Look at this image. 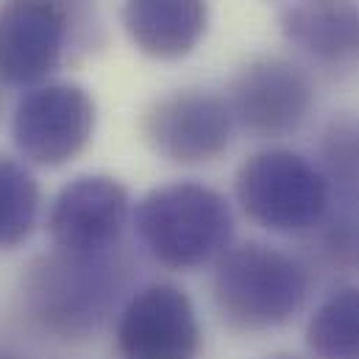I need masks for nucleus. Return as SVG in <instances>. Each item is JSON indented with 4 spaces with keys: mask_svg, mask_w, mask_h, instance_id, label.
<instances>
[{
    "mask_svg": "<svg viewBox=\"0 0 359 359\" xmlns=\"http://www.w3.org/2000/svg\"><path fill=\"white\" fill-rule=\"evenodd\" d=\"M73 17L62 0H0V84L39 87L65 62Z\"/></svg>",
    "mask_w": 359,
    "mask_h": 359,
    "instance_id": "obj_8",
    "label": "nucleus"
},
{
    "mask_svg": "<svg viewBox=\"0 0 359 359\" xmlns=\"http://www.w3.org/2000/svg\"><path fill=\"white\" fill-rule=\"evenodd\" d=\"M315 243L323 265L357 276L359 273V195L332 192L329 212L315 229Z\"/></svg>",
    "mask_w": 359,
    "mask_h": 359,
    "instance_id": "obj_15",
    "label": "nucleus"
},
{
    "mask_svg": "<svg viewBox=\"0 0 359 359\" xmlns=\"http://www.w3.org/2000/svg\"><path fill=\"white\" fill-rule=\"evenodd\" d=\"M131 215L128 189L111 176H79L56 195L48 231L56 248L70 254H111Z\"/></svg>",
    "mask_w": 359,
    "mask_h": 359,
    "instance_id": "obj_10",
    "label": "nucleus"
},
{
    "mask_svg": "<svg viewBox=\"0 0 359 359\" xmlns=\"http://www.w3.org/2000/svg\"><path fill=\"white\" fill-rule=\"evenodd\" d=\"M95 134V100L84 87L50 81L28 90L11 117V137L22 159L39 168L73 162Z\"/></svg>",
    "mask_w": 359,
    "mask_h": 359,
    "instance_id": "obj_6",
    "label": "nucleus"
},
{
    "mask_svg": "<svg viewBox=\"0 0 359 359\" xmlns=\"http://www.w3.org/2000/svg\"><path fill=\"white\" fill-rule=\"evenodd\" d=\"M0 359H17V357H11L8 351H0Z\"/></svg>",
    "mask_w": 359,
    "mask_h": 359,
    "instance_id": "obj_18",
    "label": "nucleus"
},
{
    "mask_svg": "<svg viewBox=\"0 0 359 359\" xmlns=\"http://www.w3.org/2000/svg\"><path fill=\"white\" fill-rule=\"evenodd\" d=\"M315 165L332 192L359 195V114H337L323 126Z\"/></svg>",
    "mask_w": 359,
    "mask_h": 359,
    "instance_id": "obj_16",
    "label": "nucleus"
},
{
    "mask_svg": "<svg viewBox=\"0 0 359 359\" xmlns=\"http://www.w3.org/2000/svg\"><path fill=\"white\" fill-rule=\"evenodd\" d=\"M268 359H304V357H295V354H276V357H268Z\"/></svg>",
    "mask_w": 359,
    "mask_h": 359,
    "instance_id": "obj_17",
    "label": "nucleus"
},
{
    "mask_svg": "<svg viewBox=\"0 0 359 359\" xmlns=\"http://www.w3.org/2000/svg\"><path fill=\"white\" fill-rule=\"evenodd\" d=\"M229 106L234 123L254 137H287L301 128L315 106V87L306 70L281 56L248 62L231 81Z\"/></svg>",
    "mask_w": 359,
    "mask_h": 359,
    "instance_id": "obj_9",
    "label": "nucleus"
},
{
    "mask_svg": "<svg viewBox=\"0 0 359 359\" xmlns=\"http://www.w3.org/2000/svg\"><path fill=\"white\" fill-rule=\"evenodd\" d=\"M134 229L142 248L159 265L198 270L229 251L234 217L229 201L215 187L173 181L140 198Z\"/></svg>",
    "mask_w": 359,
    "mask_h": 359,
    "instance_id": "obj_2",
    "label": "nucleus"
},
{
    "mask_svg": "<svg viewBox=\"0 0 359 359\" xmlns=\"http://www.w3.org/2000/svg\"><path fill=\"white\" fill-rule=\"evenodd\" d=\"M304 337L315 359H359V284L340 287L323 298Z\"/></svg>",
    "mask_w": 359,
    "mask_h": 359,
    "instance_id": "obj_13",
    "label": "nucleus"
},
{
    "mask_svg": "<svg viewBox=\"0 0 359 359\" xmlns=\"http://www.w3.org/2000/svg\"><path fill=\"white\" fill-rule=\"evenodd\" d=\"M234 131L229 97L209 90H176L154 97L142 117L145 145L176 165H203L226 154Z\"/></svg>",
    "mask_w": 359,
    "mask_h": 359,
    "instance_id": "obj_5",
    "label": "nucleus"
},
{
    "mask_svg": "<svg viewBox=\"0 0 359 359\" xmlns=\"http://www.w3.org/2000/svg\"><path fill=\"white\" fill-rule=\"evenodd\" d=\"M234 195L257 226L295 237L315 234L332 203V187L320 168L284 148L248 156L234 176Z\"/></svg>",
    "mask_w": 359,
    "mask_h": 359,
    "instance_id": "obj_4",
    "label": "nucleus"
},
{
    "mask_svg": "<svg viewBox=\"0 0 359 359\" xmlns=\"http://www.w3.org/2000/svg\"><path fill=\"white\" fill-rule=\"evenodd\" d=\"M312 292L309 268L268 243L229 248L215 268V306L237 332H268L290 323Z\"/></svg>",
    "mask_w": 359,
    "mask_h": 359,
    "instance_id": "obj_3",
    "label": "nucleus"
},
{
    "mask_svg": "<svg viewBox=\"0 0 359 359\" xmlns=\"http://www.w3.org/2000/svg\"><path fill=\"white\" fill-rule=\"evenodd\" d=\"M123 28L140 53L176 62L206 36L209 0H126Z\"/></svg>",
    "mask_w": 359,
    "mask_h": 359,
    "instance_id": "obj_12",
    "label": "nucleus"
},
{
    "mask_svg": "<svg viewBox=\"0 0 359 359\" xmlns=\"http://www.w3.org/2000/svg\"><path fill=\"white\" fill-rule=\"evenodd\" d=\"M42 192L25 165L0 156V248L22 245L39 217Z\"/></svg>",
    "mask_w": 359,
    "mask_h": 359,
    "instance_id": "obj_14",
    "label": "nucleus"
},
{
    "mask_svg": "<svg viewBox=\"0 0 359 359\" xmlns=\"http://www.w3.org/2000/svg\"><path fill=\"white\" fill-rule=\"evenodd\" d=\"M126 268L111 254L50 251L36 257L20 278L25 315L65 343L90 340L109 318Z\"/></svg>",
    "mask_w": 359,
    "mask_h": 359,
    "instance_id": "obj_1",
    "label": "nucleus"
},
{
    "mask_svg": "<svg viewBox=\"0 0 359 359\" xmlns=\"http://www.w3.org/2000/svg\"><path fill=\"white\" fill-rule=\"evenodd\" d=\"M278 28L292 48L320 65L340 67L359 56L357 0H284Z\"/></svg>",
    "mask_w": 359,
    "mask_h": 359,
    "instance_id": "obj_11",
    "label": "nucleus"
},
{
    "mask_svg": "<svg viewBox=\"0 0 359 359\" xmlns=\"http://www.w3.org/2000/svg\"><path fill=\"white\" fill-rule=\"evenodd\" d=\"M114 351L120 359H195L201 351L195 304L176 284L140 287L117 315Z\"/></svg>",
    "mask_w": 359,
    "mask_h": 359,
    "instance_id": "obj_7",
    "label": "nucleus"
}]
</instances>
